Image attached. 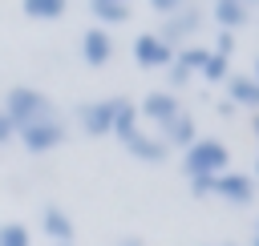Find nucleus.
I'll return each instance as SVG.
<instances>
[{
    "label": "nucleus",
    "instance_id": "f257e3e1",
    "mask_svg": "<svg viewBox=\"0 0 259 246\" xmlns=\"http://www.w3.org/2000/svg\"><path fill=\"white\" fill-rule=\"evenodd\" d=\"M0 109H4V117L16 125V133L28 129V125H36V121H45V117H57L49 93H40V89H32V85H12V89H4Z\"/></svg>",
    "mask_w": 259,
    "mask_h": 246
},
{
    "label": "nucleus",
    "instance_id": "bb28decb",
    "mask_svg": "<svg viewBox=\"0 0 259 246\" xmlns=\"http://www.w3.org/2000/svg\"><path fill=\"white\" fill-rule=\"evenodd\" d=\"M251 77H255V85H259V56H255V73H251Z\"/></svg>",
    "mask_w": 259,
    "mask_h": 246
},
{
    "label": "nucleus",
    "instance_id": "dca6fc26",
    "mask_svg": "<svg viewBox=\"0 0 259 246\" xmlns=\"http://www.w3.org/2000/svg\"><path fill=\"white\" fill-rule=\"evenodd\" d=\"M20 12H24L28 20L49 24V20H61V16L69 12V0H20Z\"/></svg>",
    "mask_w": 259,
    "mask_h": 246
},
{
    "label": "nucleus",
    "instance_id": "1a4fd4ad",
    "mask_svg": "<svg viewBox=\"0 0 259 246\" xmlns=\"http://www.w3.org/2000/svg\"><path fill=\"white\" fill-rule=\"evenodd\" d=\"M81 60L89 65V69H101V65H109L113 60V32L109 28H85L81 32Z\"/></svg>",
    "mask_w": 259,
    "mask_h": 246
},
{
    "label": "nucleus",
    "instance_id": "6ab92c4d",
    "mask_svg": "<svg viewBox=\"0 0 259 246\" xmlns=\"http://www.w3.org/2000/svg\"><path fill=\"white\" fill-rule=\"evenodd\" d=\"M0 246H32V230L24 222H0Z\"/></svg>",
    "mask_w": 259,
    "mask_h": 246
},
{
    "label": "nucleus",
    "instance_id": "f03ea898",
    "mask_svg": "<svg viewBox=\"0 0 259 246\" xmlns=\"http://www.w3.org/2000/svg\"><path fill=\"white\" fill-rule=\"evenodd\" d=\"M231 169V149L219 137H194L190 149H182V173L186 177H219Z\"/></svg>",
    "mask_w": 259,
    "mask_h": 246
},
{
    "label": "nucleus",
    "instance_id": "cd10ccee",
    "mask_svg": "<svg viewBox=\"0 0 259 246\" xmlns=\"http://www.w3.org/2000/svg\"><path fill=\"white\" fill-rule=\"evenodd\" d=\"M251 129H255V137H259V113H255V121H251Z\"/></svg>",
    "mask_w": 259,
    "mask_h": 246
},
{
    "label": "nucleus",
    "instance_id": "39448f33",
    "mask_svg": "<svg viewBox=\"0 0 259 246\" xmlns=\"http://www.w3.org/2000/svg\"><path fill=\"white\" fill-rule=\"evenodd\" d=\"M113 105L117 97H101V101H85L77 105V125L85 137H109L113 133Z\"/></svg>",
    "mask_w": 259,
    "mask_h": 246
},
{
    "label": "nucleus",
    "instance_id": "a878e982",
    "mask_svg": "<svg viewBox=\"0 0 259 246\" xmlns=\"http://www.w3.org/2000/svg\"><path fill=\"white\" fill-rule=\"evenodd\" d=\"M117 246H142V242H138V238H125V242H117Z\"/></svg>",
    "mask_w": 259,
    "mask_h": 246
},
{
    "label": "nucleus",
    "instance_id": "4be33fe9",
    "mask_svg": "<svg viewBox=\"0 0 259 246\" xmlns=\"http://www.w3.org/2000/svg\"><path fill=\"white\" fill-rule=\"evenodd\" d=\"M182 4H190V0H150V8H154L158 16H170V12H178Z\"/></svg>",
    "mask_w": 259,
    "mask_h": 246
},
{
    "label": "nucleus",
    "instance_id": "aec40b11",
    "mask_svg": "<svg viewBox=\"0 0 259 246\" xmlns=\"http://www.w3.org/2000/svg\"><path fill=\"white\" fill-rule=\"evenodd\" d=\"M202 77H206L210 85L227 81V77H231V60H227V56H219V52H210V56H206V65H202Z\"/></svg>",
    "mask_w": 259,
    "mask_h": 246
},
{
    "label": "nucleus",
    "instance_id": "473e14b6",
    "mask_svg": "<svg viewBox=\"0 0 259 246\" xmlns=\"http://www.w3.org/2000/svg\"><path fill=\"white\" fill-rule=\"evenodd\" d=\"M227 246H235V242H227Z\"/></svg>",
    "mask_w": 259,
    "mask_h": 246
},
{
    "label": "nucleus",
    "instance_id": "412c9836",
    "mask_svg": "<svg viewBox=\"0 0 259 246\" xmlns=\"http://www.w3.org/2000/svg\"><path fill=\"white\" fill-rule=\"evenodd\" d=\"M210 52H219V56H227V60H231V52H235V32H219Z\"/></svg>",
    "mask_w": 259,
    "mask_h": 246
},
{
    "label": "nucleus",
    "instance_id": "9d476101",
    "mask_svg": "<svg viewBox=\"0 0 259 246\" xmlns=\"http://www.w3.org/2000/svg\"><path fill=\"white\" fill-rule=\"evenodd\" d=\"M40 230H45V234H49L57 246H69V242L77 238V226H73V218H69L61 206H53V202H49V206H40Z\"/></svg>",
    "mask_w": 259,
    "mask_h": 246
},
{
    "label": "nucleus",
    "instance_id": "20e7f679",
    "mask_svg": "<svg viewBox=\"0 0 259 246\" xmlns=\"http://www.w3.org/2000/svg\"><path fill=\"white\" fill-rule=\"evenodd\" d=\"M65 137H69V129H65V121H61V117H45V121H36V125H28V129H20V133H16V141H20L28 153L61 149V145H65Z\"/></svg>",
    "mask_w": 259,
    "mask_h": 246
},
{
    "label": "nucleus",
    "instance_id": "0eeeda50",
    "mask_svg": "<svg viewBox=\"0 0 259 246\" xmlns=\"http://www.w3.org/2000/svg\"><path fill=\"white\" fill-rule=\"evenodd\" d=\"M178 113H182V105H178V97H174L170 89H154V93H146L142 105H138V117L150 121V125H158V129L170 125Z\"/></svg>",
    "mask_w": 259,
    "mask_h": 246
},
{
    "label": "nucleus",
    "instance_id": "7ed1b4c3",
    "mask_svg": "<svg viewBox=\"0 0 259 246\" xmlns=\"http://www.w3.org/2000/svg\"><path fill=\"white\" fill-rule=\"evenodd\" d=\"M202 24H206V12H202V8H194V4H182L178 12L162 16L158 36H162L170 48H182V44H194V36L202 32Z\"/></svg>",
    "mask_w": 259,
    "mask_h": 246
},
{
    "label": "nucleus",
    "instance_id": "f3484780",
    "mask_svg": "<svg viewBox=\"0 0 259 246\" xmlns=\"http://www.w3.org/2000/svg\"><path fill=\"white\" fill-rule=\"evenodd\" d=\"M138 105L134 101H125V97H117V105H113V137L117 141H125L130 133H138Z\"/></svg>",
    "mask_w": 259,
    "mask_h": 246
},
{
    "label": "nucleus",
    "instance_id": "c85d7f7f",
    "mask_svg": "<svg viewBox=\"0 0 259 246\" xmlns=\"http://www.w3.org/2000/svg\"><path fill=\"white\" fill-rule=\"evenodd\" d=\"M243 4H247V8H255V4H259V0H243Z\"/></svg>",
    "mask_w": 259,
    "mask_h": 246
},
{
    "label": "nucleus",
    "instance_id": "9b49d317",
    "mask_svg": "<svg viewBox=\"0 0 259 246\" xmlns=\"http://www.w3.org/2000/svg\"><path fill=\"white\" fill-rule=\"evenodd\" d=\"M121 145L130 149V157H138V161H146V165H158V161H166V153H170L162 137H150V133H142V129L130 133Z\"/></svg>",
    "mask_w": 259,
    "mask_h": 246
},
{
    "label": "nucleus",
    "instance_id": "a211bd4d",
    "mask_svg": "<svg viewBox=\"0 0 259 246\" xmlns=\"http://www.w3.org/2000/svg\"><path fill=\"white\" fill-rule=\"evenodd\" d=\"M206 56H210V48H202V44H182V48H174V65H178V69H186L190 77H194V73H202Z\"/></svg>",
    "mask_w": 259,
    "mask_h": 246
},
{
    "label": "nucleus",
    "instance_id": "ddd939ff",
    "mask_svg": "<svg viewBox=\"0 0 259 246\" xmlns=\"http://www.w3.org/2000/svg\"><path fill=\"white\" fill-rule=\"evenodd\" d=\"M227 101H231L235 109L247 105V109L259 113V85H255V77H251V73H231V77H227Z\"/></svg>",
    "mask_w": 259,
    "mask_h": 246
},
{
    "label": "nucleus",
    "instance_id": "6e6552de",
    "mask_svg": "<svg viewBox=\"0 0 259 246\" xmlns=\"http://www.w3.org/2000/svg\"><path fill=\"white\" fill-rule=\"evenodd\" d=\"M134 60H138L142 69H170L174 48H170L158 32H142V36H134Z\"/></svg>",
    "mask_w": 259,
    "mask_h": 246
},
{
    "label": "nucleus",
    "instance_id": "4468645a",
    "mask_svg": "<svg viewBox=\"0 0 259 246\" xmlns=\"http://www.w3.org/2000/svg\"><path fill=\"white\" fill-rule=\"evenodd\" d=\"M210 16H214V24H219L223 32H235V28H243V24L251 20V8H247L243 0H214V4H210Z\"/></svg>",
    "mask_w": 259,
    "mask_h": 246
},
{
    "label": "nucleus",
    "instance_id": "5701e85b",
    "mask_svg": "<svg viewBox=\"0 0 259 246\" xmlns=\"http://www.w3.org/2000/svg\"><path fill=\"white\" fill-rule=\"evenodd\" d=\"M8 141H16V125L4 117V109H0V149L8 145Z\"/></svg>",
    "mask_w": 259,
    "mask_h": 246
},
{
    "label": "nucleus",
    "instance_id": "393cba45",
    "mask_svg": "<svg viewBox=\"0 0 259 246\" xmlns=\"http://www.w3.org/2000/svg\"><path fill=\"white\" fill-rule=\"evenodd\" d=\"M235 113H239V109H235V105L223 97V101H219V117H235Z\"/></svg>",
    "mask_w": 259,
    "mask_h": 246
},
{
    "label": "nucleus",
    "instance_id": "b1692460",
    "mask_svg": "<svg viewBox=\"0 0 259 246\" xmlns=\"http://www.w3.org/2000/svg\"><path fill=\"white\" fill-rule=\"evenodd\" d=\"M210 181L214 177H190V194L194 198H210Z\"/></svg>",
    "mask_w": 259,
    "mask_h": 246
},
{
    "label": "nucleus",
    "instance_id": "2eb2a0df",
    "mask_svg": "<svg viewBox=\"0 0 259 246\" xmlns=\"http://www.w3.org/2000/svg\"><path fill=\"white\" fill-rule=\"evenodd\" d=\"M89 12H93V20H97V28H117V24H125L130 20V4H113V0H89Z\"/></svg>",
    "mask_w": 259,
    "mask_h": 246
},
{
    "label": "nucleus",
    "instance_id": "c756f323",
    "mask_svg": "<svg viewBox=\"0 0 259 246\" xmlns=\"http://www.w3.org/2000/svg\"><path fill=\"white\" fill-rule=\"evenodd\" d=\"M255 177H259V157H255Z\"/></svg>",
    "mask_w": 259,
    "mask_h": 246
},
{
    "label": "nucleus",
    "instance_id": "7c9ffc66",
    "mask_svg": "<svg viewBox=\"0 0 259 246\" xmlns=\"http://www.w3.org/2000/svg\"><path fill=\"white\" fill-rule=\"evenodd\" d=\"M255 246H259V226H255Z\"/></svg>",
    "mask_w": 259,
    "mask_h": 246
},
{
    "label": "nucleus",
    "instance_id": "f8f14e48",
    "mask_svg": "<svg viewBox=\"0 0 259 246\" xmlns=\"http://www.w3.org/2000/svg\"><path fill=\"white\" fill-rule=\"evenodd\" d=\"M194 137H198V125H194V117H190L186 109H182L170 125H162V141H166V149H190Z\"/></svg>",
    "mask_w": 259,
    "mask_h": 246
},
{
    "label": "nucleus",
    "instance_id": "2f4dec72",
    "mask_svg": "<svg viewBox=\"0 0 259 246\" xmlns=\"http://www.w3.org/2000/svg\"><path fill=\"white\" fill-rule=\"evenodd\" d=\"M113 4H130V0H113Z\"/></svg>",
    "mask_w": 259,
    "mask_h": 246
},
{
    "label": "nucleus",
    "instance_id": "423d86ee",
    "mask_svg": "<svg viewBox=\"0 0 259 246\" xmlns=\"http://www.w3.org/2000/svg\"><path fill=\"white\" fill-rule=\"evenodd\" d=\"M210 198H223L227 206H247V202H255V177L239 173V169H227L210 181Z\"/></svg>",
    "mask_w": 259,
    "mask_h": 246
}]
</instances>
